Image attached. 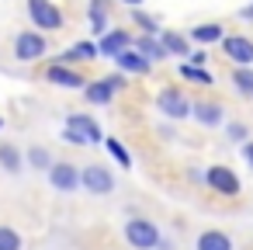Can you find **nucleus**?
Segmentation results:
<instances>
[{
  "label": "nucleus",
  "instance_id": "obj_1",
  "mask_svg": "<svg viewBox=\"0 0 253 250\" xmlns=\"http://www.w3.org/2000/svg\"><path fill=\"white\" fill-rule=\"evenodd\" d=\"M63 143H70V146H94V143H104V132H101V125L90 115L73 111V115H66Z\"/></svg>",
  "mask_w": 253,
  "mask_h": 250
},
{
  "label": "nucleus",
  "instance_id": "obj_2",
  "mask_svg": "<svg viewBox=\"0 0 253 250\" xmlns=\"http://www.w3.org/2000/svg\"><path fill=\"white\" fill-rule=\"evenodd\" d=\"M25 7H28V18H32V25H35L42 35L63 32L66 18H63V11H59V4H56V0H25Z\"/></svg>",
  "mask_w": 253,
  "mask_h": 250
},
{
  "label": "nucleus",
  "instance_id": "obj_3",
  "mask_svg": "<svg viewBox=\"0 0 253 250\" xmlns=\"http://www.w3.org/2000/svg\"><path fill=\"white\" fill-rule=\"evenodd\" d=\"M156 111L167 115V118H173V122L191 118V98H187L177 84H170V87H163V91L156 94Z\"/></svg>",
  "mask_w": 253,
  "mask_h": 250
},
{
  "label": "nucleus",
  "instance_id": "obj_4",
  "mask_svg": "<svg viewBox=\"0 0 253 250\" xmlns=\"http://www.w3.org/2000/svg\"><path fill=\"white\" fill-rule=\"evenodd\" d=\"M125 87H128V84H125V73L118 70V73H111V77L87 80L84 98H87L90 104H111V101H115V94H118V91H125Z\"/></svg>",
  "mask_w": 253,
  "mask_h": 250
},
{
  "label": "nucleus",
  "instance_id": "obj_5",
  "mask_svg": "<svg viewBox=\"0 0 253 250\" xmlns=\"http://www.w3.org/2000/svg\"><path fill=\"white\" fill-rule=\"evenodd\" d=\"M125 240H128V247H135V250H156V243H160V229H156V222L135 215V219L125 222Z\"/></svg>",
  "mask_w": 253,
  "mask_h": 250
},
{
  "label": "nucleus",
  "instance_id": "obj_6",
  "mask_svg": "<svg viewBox=\"0 0 253 250\" xmlns=\"http://www.w3.org/2000/svg\"><path fill=\"white\" fill-rule=\"evenodd\" d=\"M45 52H49V42L42 32H32V28L18 32V39H14V59L18 63H39Z\"/></svg>",
  "mask_w": 253,
  "mask_h": 250
},
{
  "label": "nucleus",
  "instance_id": "obj_7",
  "mask_svg": "<svg viewBox=\"0 0 253 250\" xmlns=\"http://www.w3.org/2000/svg\"><path fill=\"white\" fill-rule=\"evenodd\" d=\"M205 184H208L215 195H225V198H236V195L243 191V184H239L236 170H232V167H225V163H211V167L205 170Z\"/></svg>",
  "mask_w": 253,
  "mask_h": 250
},
{
  "label": "nucleus",
  "instance_id": "obj_8",
  "mask_svg": "<svg viewBox=\"0 0 253 250\" xmlns=\"http://www.w3.org/2000/svg\"><path fill=\"white\" fill-rule=\"evenodd\" d=\"M80 188L87 195H111L115 191V174L108 167H101V163H87L80 170Z\"/></svg>",
  "mask_w": 253,
  "mask_h": 250
},
{
  "label": "nucleus",
  "instance_id": "obj_9",
  "mask_svg": "<svg viewBox=\"0 0 253 250\" xmlns=\"http://www.w3.org/2000/svg\"><path fill=\"white\" fill-rule=\"evenodd\" d=\"M49 174V184L63 195H73L80 188V167L77 163H66V160H52V167L45 170Z\"/></svg>",
  "mask_w": 253,
  "mask_h": 250
},
{
  "label": "nucleus",
  "instance_id": "obj_10",
  "mask_svg": "<svg viewBox=\"0 0 253 250\" xmlns=\"http://www.w3.org/2000/svg\"><path fill=\"white\" fill-rule=\"evenodd\" d=\"M45 80L56 84V87H63V91H84L87 87V77L80 70L66 66V63H49L45 66Z\"/></svg>",
  "mask_w": 253,
  "mask_h": 250
},
{
  "label": "nucleus",
  "instance_id": "obj_11",
  "mask_svg": "<svg viewBox=\"0 0 253 250\" xmlns=\"http://www.w3.org/2000/svg\"><path fill=\"white\" fill-rule=\"evenodd\" d=\"M218 46H222V52H225V59L232 66H253V39H246V35H225Z\"/></svg>",
  "mask_w": 253,
  "mask_h": 250
},
{
  "label": "nucleus",
  "instance_id": "obj_12",
  "mask_svg": "<svg viewBox=\"0 0 253 250\" xmlns=\"http://www.w3.org/2000/svg\"><path fill=\"white\" fill-rule=\"evenodd\" d=\"M94 59H101V52H97V42L94 39H84V42H73L70 49H63L52 63H66V66H77V63H94Z\"/></svg>",
  "mask_w": 253,
  "mask_h": 250
},
{
  "label": "nucleus",
  "instance_id": "obj_13",
  "mask_svg": "<svg viewBox=\"0 0 253 250\" xmlns=\"http://www.w3.org/2000/svg\"><path fill=\"white\" fill-rule=\"evenodd\" d=\"M128 46H132V32H125V28H108V32L97 39V52L108 56V59H115V56L125 52Z\"/></svg>",
  "mask_w": 253,
  "mask_h": 250
},
{
  "label": "nucleus",
  "instance_id": "obj_14",
  "mask_svg": "<svg viewBox=\"0 0 253 250\" xmlns=\"http://www.w3.org/2000/svg\"><path fill=\"white\" fill-rule=\"evenodd\" d=\"M191 118L205 129H215L225 122V108L218 101H191Z\"/></svg>",
  "mask_w": 253,
  "mask_h": 250
},
{
  "label": "nucleus",
  "instance_id": "obj_15",
  "mask_svg": "<svg viewBox=\"0 0 253 250\" xmlns=\"http://www.w3.org/2000/svg\"><path fill=\"white\" fill-rule=\"evenodd\" d=\"M115 66H118L125 77H146V73L153 70V63H149L146 56H139L132 46H128L125 52H118V56H115Z\"/></svg>",
  "mask_w": 253,
  "mask_h": 250
},
{
  "label": "nucleus",
  "instance_id": "obj_16",
  "mask_svg": "<svg viewBox=\"0 0 253 250\" xmlns=\"http://www.w3.org/2000/svg\"><path fill=\"white\" fill-rule=\"evenodd\" d=\"M132 49H135L139 56H146L153 66L163 63V59H170L167 49H163V42H160V35H139V39H132Z\"/></svg>",
  "mask_w": 253,
  "mask_h": 250
},
{
  "label": "nucleus",
  "instance_id": "obj_17",
  "mask_svg": "<svg viewBox=\"0 0 253 250\" xmlns=\"http://www.w3.org/2000/svg\"><path fill=\"white\" fill-rule=\"evenodd\" d=\"M187 39L208 49V46H215V42H222V39H225V28H222L218 21H205V25H194V28L187 32Z\"/></svg>",
  "mask_w": 253,
  "mask_h": 250
},
{
  "label": "nucleus",
  "instance_id": "obj_18",
  "mask_svg": "<svg viewBox=\"0 0 253 250\" xmlns=\"http://www.w3.org/2000/svg\"><path fill=\"white\" fill-rule=\"evenodd\" d=\"M160 42H163L167 56H177V59H187L191 56V39L180 35V32H163L160 28Z\"/></svg>",
  "mask_w": 253,
  "mask_h": 250
},
{
  "label": "nucleus",
  "instance_id": "obj_19",
  "mask_svg": "<svg viewBox=\"0 0 253 250\" xmlns=\"http://www.w3.org/2000/svg\"><path fill=\"white\" fill-rule=\"evenodd\" d=\"M87 18H90V32L101 39V35L111 28V18H108V0H90V7H87Z\"/></svg>",
  "mask_w": 253,
  "mask_h": 250
},
{
  "label": "nucleus",
  "instance_id": "obj_20",
  "mask_svg": "<svg viewBox=\"0 0 253 250\" xmlns=\"http://www.w3.org/2000/svg\"><path fill=\"white\" fill-rule=\"evenodd\" d=\"M194 250H232V236L222 229H205L194 243Z\"/></svg>",
  "mask_w": 253,
  "mask_h": 250
},
{
  "label": "nucleus",
  "instance_id": "obj_21",
  "mask_svg": "<svg viewBox=\"0 0 253 250\" xmlns=\"http://www.w3.org/2000/svg\"><path fill=\"white\" fill-rule=\"evenodd\" d=\"M0 167H4L7 174H18L25 167V153L14 143H0Z\"/></svg>",
  "mask_w": 253,
  "mask_h": 250
},
{
  "label": "nucleus",
  "instance_id": "obj_22",
  "mask_svg": "<svg viewBox=\"0 0 253 250\" xmlns=\"http://www.w3.org/2000/svg\"><path fill=\"white\" fill-rule=\"evenodd\" d=\"M180 77L187 84H198V87H215V77L208 66H191V63H180Z\"/></svg>",
  "mask_w": 253,
  "mask_h": 250
},
{
  "label": "nucleus",
  "instance_id": "obj_23",
  "mask_svg": "<svg viewBox=\"0 0 253 250\" xmlns=\"http://www.w3.org/2000/svg\"><path fill=\"white\" fill-rule=\"evenodd\" d=\"M232 91L239 98H253V66H232Z\"/></svg>",
  "mask_w": 253,
  "mask_h": 250
},
{
  "label": "nucleus",
  "instance_id": "obj_24",
  "mask_svg": "<svg viewBox=\"0 0 253 250\" xmlns=\"http://www.w3.org/2000/svg\"><path fill=\"white\" fill-rule=\"evenodd\" d=\"M104 146H108V153L115 156V163H118L122 170H128V167H132V153L122 146V139H115V136H104Z\"/></svg>",
  "mask_w": 253,
  "mask_h": 250
},
{
  "label": "nucleus",
  "instance_id": "obj_25",
  "mask_svg": "<svg viewBox=\"0 0 253 250\" xmlns=\"http://www.w3.org/2000/svg\"><path fill=\"white\" fill-rule=\"evenodd\" d=\"M25 163L35 167V170H49V167H52V153H49L45 146H32V150L25 153Z\"/></svg>",
  "mask_w": 253,
  "mask_h": 250
},
{
  "label": "nucleus",
  "instance_id": "obj_26",
  "mask_svg": "<svg viewBox=\"0 0 253 250\" xmlns=\"http://www.w3.org/2000/svg\"><path fill=\"white\" fill-rule=\"evenodd\" d=\"M0 250H25V240L18 229L11 226H0Z\"/></svg>",
  "mask_w": 253,
  "mask_h": 250
},
{
  "label": "nucleus",
  "instance_id": "obj_27",
  "mask_svg": "<svg viewBox=\"0 0 253 250\" xmlns=\"http://www.w3.org/2000/svg\"><path fill=\"white\" fill-rule=\"evenodd\" d=\"M132 21L142 28V35H160V25H156V18H153V14H146V11H139V7H132Z\"/></svg>",
  "mask_w": 253,
  "mask_h": 250
},
{
  "label": "nucleus",
  "instance_id": "obj_28",
  "mask_svg": "<svg viewBox=\"0 0 253 250\" xmlns=\"http://www.w3.org/2000/svg\"><path fill=\"white\" fill-rule=\"evenodd\" d=\"M225 132H229V139H232V143H246V139H250L246 122H229V125H225Z\"/></svg>",
  "mask_w": 253,
  "mask_h": 250
},
{
  "label": "nucleus",
  "instance_id": "obj_29",
  "mask_svg": "<svg viewBox=\"0 0 253 250\" xmlns=\"http://www.w3.org/2000/svg\"><path fill=\"white\" fill-rule=\"evenodd\" d=\"M184 63H191V66H205V63H208V49H205V46H201V49H191V56H187Z\"/></svg>",
  "mask_w": 253,
  "mask_h": 250
},
{
  "label": "nucleus",
  "instance_id": "obj_30",
  "mask_svg": "<svg viewBox=\"0 0 253 250\" xmlns=\"http://www.w3.org/2000/svg\"><path fill=\"white\" fill-rule=\"evenodd\" d=\"M243 160H246V167L253 170V139H246V143H243Z\"/></svg>",
  "mask_w": 253,
  "mask_h": 250
},
{
  "label": "nucleus",
  "instance_id": "obj_31",
  "mask_svg": "<svg viewBox=\"0 0 253 250\" xmlns=\"http://www.w3.org/2000/svg\"><path fill=\"white\" fill-rule=\"evenodd\" d=\"M239 18H243V21H253V4H246V7L239 11Z\"/></svg>",
  "mask_w": 253,
  "mask_h": 250
},
{
  "label": "nucleus",
  "instance_id": "obj_32",
  "mask_svg": "<svg viewBox=\"0 0 253 250\" xmlns=\"http://www.w3.org/2000/svg\"><path fill=\"white\" fill-rule=\"evenodd\" d=\"M118 4H125V7H139L142 0H118Z\"/></svg>",
  "mask_w": 253,
  "mask_h": 250
},
{
  "label": "nucleus",
  "instance_id": "obj_33",
  "mask_svg": "<svg viewBox=\"0 0 253 250\" xmlns=\"http://www.w3.org/2000/svg\"><path fill=\"white\" fill-rule=\"evenodd\" d=\"M0 129H4V118H0Z\"/></svg>",
  "mask_w": 253,
  "mask_h": 250
}]
</instances>
